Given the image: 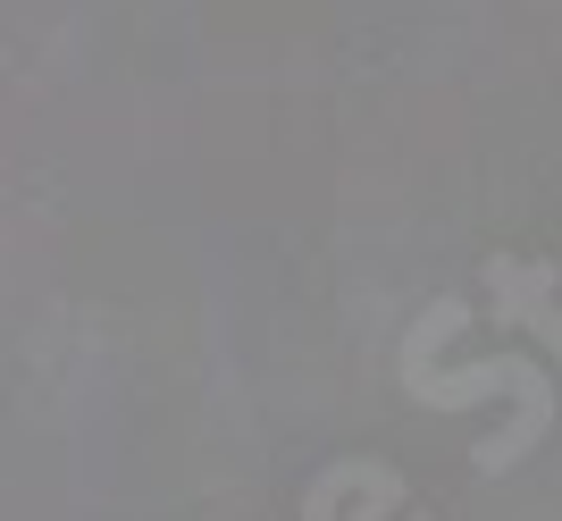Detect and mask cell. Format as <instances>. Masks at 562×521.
Listing matches in <instances>:
<instances>
[{"instance_id":"1","label":"cell","mask_w":562,"mask_h":521,"mask_svg":"<svg viewBox=\"0 0 562 521\" xmlns=\"http://www.w3.org/2000/svg\"><path fill=\"white\" fill-rule=\"evenodd\" d=\"M395 370H403V396L428 403V412H479V403H513L504 437H487V446L470 454L487 479L513 472V463H529V454L546 446V429H554V379H546L529 354H495V362H462V370H428V354H412V345H403Z\"/></svg>"},{"instance_id":"2","label":"cell","mask_w":562,"mask_h":521,"mask_svg":"<svg viewBox=\"0 0 562 521\" xmlns=\"http://www.w3.org/2000/svg\"><path fill=\"white\" fill-rule=\"evenodd\" d=\"M487 303L504 329H529L546 345V362H562V260H513V253H495L487 269Z\"/></svg>"}]
</instances>
